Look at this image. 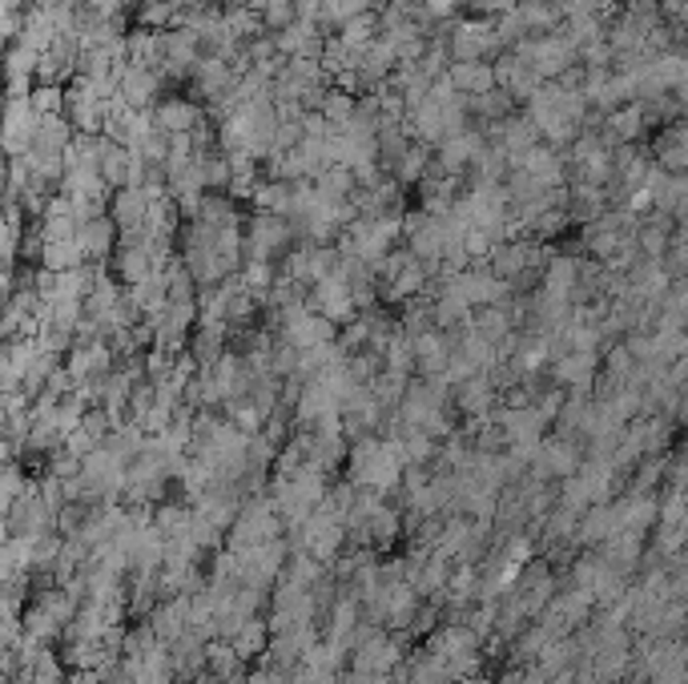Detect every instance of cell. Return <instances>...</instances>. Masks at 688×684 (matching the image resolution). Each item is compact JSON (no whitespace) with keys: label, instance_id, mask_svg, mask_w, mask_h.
Here are the masks:
<instances>
[{"label":"cell","instance_id":"obj_3","mask_svg":"<svg viewBox=\"0 0 688 684\" xmlns=\"http://www.w3.org/2000/svg\"><path fill=\"white\" fill-rule=\"evenodd\" d=\"M447 49H452V61H495L504 53V41L487 17H459Z\"/></svg>","mask_w":688,"mask_h":684},{"label":"cell","instance_id":"obj_5","mask_svg":"<svg viewBox=\"0 0 688 684\" xmlns=\"http://www.w3.org/2000/svg\"><path fill=\"white\" fill-rule=\"evenodd\" d=\"M205 121L202 105H194V98H165L162 105L153 109V125L170 137H185V133H194L198 125Z\"/></svg>","mask_w":688,"mask_h":684},{"label":"cell","instance_id":"obj_10","mask_svg":"<svg viewBox=\"0 0 688 684\" xmlns=\"http://www.w3.org/2000/svg\"><path fill=\"white\" fill-rule=\"evenodd\" d=\"M423 9H427V17H435V21H452V17H459L463 0H423Z\"/></svg>","mask_w":688,"mask_h":684},{"label":"cell","instance_id":"obj_4","mask_svg":"<svg viewBox=\"0 0 688 684\" xmlns=\"http://www.w3.org/2000/svg\"><path fill=\"white\" fill-rule=\"evenodd\" d=\"M109 217L118 222L121 234H141L145 222H150V194H145V185L113 190V197H109Z\"/></svg>","mask_w":688,"mask_h":684},{"label":"cell","instance_id":"obj_11","mask_svg":"<svg viewBox=\"0 0 688 684\" xmlns=\"http://www.w3.org/2000/svg\"><path fill=\"white\" fill-rule=\"evenodd\" d=\"M49 367H53V359H41V367H37V370H49ZM24 375H29V379H24V387H29V391H37L44 375H33V363H29V370H24Z\"/></svg>","mask_w":688,"mask_h":684},{"label":"cell","instance_id":"obj_1","mask_svg":"<svg viewBox=\"0 0 688 684\" xmlns=\"http://www.w3.org/2000/svg\"><path fill=\"white\" fill-rule=\"evenodd\" d=\"M403 468H407V459L398 443H383V439H363L351 456V479L366 491H387L391 483H398Z\"/></svg>","mask_w":688,"mask_h":684},{"label":"cell","instance_id":"obj_8","mask_svg":"<svg viewBox=\"0 0 688 684\" xmlns=\"http://www.w3.org/2000/svg\"><path fill=\"white\" fill-rule=\"evenodd\" d=\"M259 12H262V24H266L270 37H274V33H286V29H291V24L302 17L294 0H266V4H262Z\"/></svg>","mask_w":688,"mask_h":684},{"label":"cell","instance_id":"obj_9","mask_svg":"<svg viewBox=\"0 0 688 684\" xmlns=\"http://www.w3.org/2000/svg\"><path fill=\"white\" fill-rule=\"evenodd\" d=\"M230 644H234V652L242 656V661L259 656V652L266 649V624H259V620H246V624H242V629L230 636Z\"/></svg>","mask_w":688,"mask_h":684},{"label":"cell","instance_id":"obj_2","mask_svg":"<svg viewBox=\"0 0 688 684\" xmlns=\"http://www.w3.org/2000/svg\"><path fill=\"white\" fill-rule=\"evenodd\" d=\"M279 503L270 500H250L242 503L234 520V532H230V552H250V548H262V543L279 540Z\"/></svg>","mask_w":688,"mask_h":684},{"label":"cell","instance_id":"obj_12","mask_svg":"<svg viewBox=\"0 0 688 684\" xmlns=\"http://www.w3.org/2000/svg\"><path fill=\"white\" fill-rule=\"evenodd\" d=\"M455 684H492V681H484V676L475 673V676H463V681H455Z\"/></svg>","mask_w":688,"mask_h":684},{"label":"cell","instance_id":"obj_7","mask_svg":"<svg viewBox=\"0 0 688 684\" xmlns=\"http://www.w3.org/2000/svg\"><path fill=\"white\" fill-rule=\"evenodd\" d=\"M118 222L109 214L101 217H89V222H81V229H77V242H81V251H85V258H101V254H109V246H118Z\"/></svg>","mask_w":688,"mask_h":684},{"label":"cell","instance_id":"obj_6","mask_svg":"<svg viewBox=\"0 0 688 684\" xmlns=\"http://www.w3.org/2000/svg\"><path fill=\"white\" fill-rule=\"evenodd\" d=\"M447 81L459 89L463 98H479L487 89H499V81H495V61H452Z\"/></svg>","mask_w":688,"mask_h":684}]
</instances>
